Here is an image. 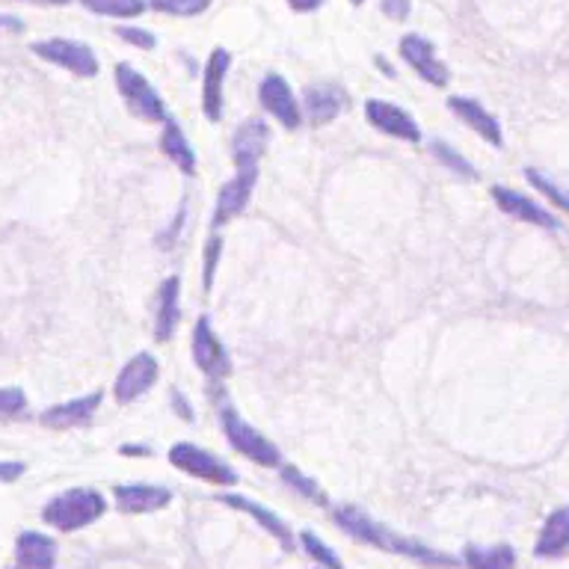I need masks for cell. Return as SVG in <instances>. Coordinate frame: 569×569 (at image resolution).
I'll return each instance as SVG.
<instances>
[{
    "instance_id": "cell-1",
    "label": "cell",
    "mask_w": 569,
    "mask_h": 569,
    "mask_svg": "<svg viewBox=\"0 0 569 569\" xmlns=\"http://www.w3.org/2000/svg\"><path fill=\"white\" fill-rule=\"evenodd\" d=\"M336 525L344 530V534H350V537H357V540L374 546V549L404 555V558H413L418 560V563H427V567L442 569L457 563V558H451V555H442V551L430 549V546L413 540V537H404V534L389 530L383 522L371 519L365 511H359L353 504H348V507H336Z\"/></svg>"
},
{
    "instance_id": "cell-2",
    "label": "cell",
    "mask_w": 569,
    "mask_h": 569,
    "mask_svg": "<svg viewBox=\"0 0 569 569\" xmlns=\"http://www.w3.org/2000/svg\"><path fill=\"white\" fill-rule=\"evenodd\" d=\"M107 502L105 495L98 490H89V486H78V490H66L54 495L45 507H42V519L48 522L51 528L57 530H80L98 522L105 516Z\"/></svg>"
},
{
    "instance_id": "cell-3",
    "label": "cell",
    "mask_w": 569,
    "mask_h": 569,
    "mask_svg": "<svg viewBox=\"0 0 569 569\" xmlns=\"http://www.w3.org/2000/svg\"><path fill=\"white\" fill-rule=\"evenodd\" d=\"M117 87L119 96L125 98L128 110L134 113L136 119H145V122H166V105L157 96V89L149 84V80L136 72L131 63H119L117 68Z\"/></svg>"
},
{
    "instance_id": "cell-4",
    "label": "cell",
    "mask_w": 569,
    "mask_h": 569,
    "mask_svg": "<svg viewBox=\"0 0 569 569\" xmlns=\"http://www.w3.org/2000/svg\"><path fill=\"white\" fill-rule=\"evenodd\" d=\"M169 463L184 474H194L199 481H208V483H217V486H234L238 483V474L234 469L226 460L220 457H214L208 453L205 448L199 445H190V442H178L173 445V451H169Z\"/></svg>"
},
{
    "instance_id": "cell-5",
    "label": "cell",
    "mask_w": 569,
    "mask_h": 569,
    "mask_svg": "<svg viewBox=\"0 0 569 569\" xmlns=\"http://www.w3.org/2000/svg\"><path fill=\"white\" fill-rule=\"evenodd\" d=\"M220 418H222V430H226V439L232 442L234 451H241L247 460L264 466V469H273V466L282 463L280 448H276L271 439H264L255 427L247 425L234 409H222Z\"/></svg>"
},
{
    "instance_id": "cell-6",
    "label": "cell",
    "mask_w": 569,
    "mask_h": 569,
    "mask_svg": "<svg viewBox=\"0 0 569 569\" xmlns=\"http://www.w3.org/2000/svg\"><path fill=\"white\" fill-rule=\"evenodd\" d=\"M30 51L36 54V57L48 59L54 66L66 68L72 75H78V78H96L98 75V57L92 54L89 45L84 42H75V40H45V42H33Z\"/></svg>"
},
{
    "instance_id": "cell-7",
    "label": "cell",
    "mask_w": 569,
    "mask_h": 569,
    "mask_svg": "<svg viewBox=\"0 0 569 569\" xmlns=\"http://www.w3.org/2000/svg\"><path fill=\"white\" fill-rule=\"evenodd\" d=\"M365 119L380 134L395 136V140H404V143H422V128L415 125V119L401 107L389 105V101L371 98L365 105Z\"/></svg>"
},
{
    "instance_id": "cell-8",
    "label": "cell",
    "mask_w": 569,
    "mask_h": 569,
    "mask_svg": "<svg viewBox=\"0 0 569 569\" xmlns=\"http://www.w3.org/2000/svg\"><path fill=\"white\" fill-rule=\"evenodd\" d=\"M255 184H259V166H234V178H229V182L222 184L214 222L222 226V222L238 217V214L250 205V196L252 190H255Z\"/></svg>"
},
{
    "instance_id": "cell-9",
    "label": "cell",
    "mask_w": 569,
    "mask_h": 569,
    "mask_svg": "<svg viewBox=\"0 0 569 569\" xmlns=\"http://www.w3.org/2000/svg\"><path fill=\"white\" fill-rule=\"evenodd\" d=\"M157 383V359L152 353H136L131 362H128L117 376V386H113V395H117L119 404H131L140 395H145L149 389Z\"/></svg>"
},
{
    "instance_id": "cell-10",
    "label": "cell",
    "mask_w": 569,
    "mask_h": 569,
    "mask_svg": "<svg viewBox=\"0 0 569 569\" xmlns=\"http://www.w3.org/2000/svg\"><path fill=\"white\" fill-rule=\"evenodd\" d=\"M259 98H261V105L267 107V113H273V117L280 119L282 125L288 128V131L299 128L303 113H299L297 96H294V89H291L288 80L280 78V75H267V78L261 80Z\"/></svg>"
},
{
    "instance_id": "cell-11",
    "label": "cell",
    "mask_w": 569,
    "mask_h": 569,
    "mask_svg": "<svg viewBox=\"0 0 569 569\" xmlns=\"http://www.w3.org/2000/svg\"><path fill=\"white\" fill-rule=\"evenodd\" d=\"M401 57L409 63V66L418 72V78H425L427 84H434V87H445L448 84V68L439 57H436V48L425 36H418V33H409L401 40Z\"/></svg>"
},
{
    "instance_id": "cell-12",
    "label": "cell",
    "mask_w": 569,
    "mask_h": 569,
    "mask_svg": "<svg viewBox=\"0 0 569 569\" xmlns=\"http://www.w3.org/2000/svg\"><path fill=\"white\" fill-rule=\"evenodd\" d=\"M194 359L199 371L211 380H220L232 371V362L226 357V348L220 344V338L214 336L211 320L199 318L196 320V332H194Z\"/></svg>"
},
{
    "instance_id": "cell-13",
    "label": "cell",
    "mask_w": 569,
    "mask_h": 569,
    "mask_svg": "<svg viewBox=\"0 0 569 569\" xmlns=\"http://www.w3.org/2000/svg\"><path fill=\"white\" fill-rule=\"evenodd\" d=\"M232 66V54L226 48H214L208 63H205V80H203V110L211 122L222 119V87H226V75Z\"/></svg>"
},
{
    "instance_id": "cell-14",
    "label": "cell",
    "mask_w": 569,
    "mask_h": 569,
    "mask_svg": "<svg viewBox=\"0 0 569 569\" xmlns=\"http://www.w3.org/2000/svg\"><path fill=\"white\" fill-rule=\"evenodd\" d=\"M492 199H495V205H499L504 214H511L513 220L530 222V226H537V229H549V232H555V229L560 226L546 208H540V205L534 203V199H528V196L516 194V190H511V187L495 184V187H492Z\"/></svg>"
},
{
    "instance_id": "cell-15",
    "label": "cell",
    "mask_w": 569,
    "mask_h": 569,
    "mask_svg": "<svg viewBox=\"0 0 569 569\" xmlns=\"http://www.w3.org/2000/svg\"><path fill=\"white\" fill-rule=\"evenodd\" d=\"M117 495V507L128 516H140V513H155L164 511L173 492L164 486H152V483H122L113 490Z\"/></svg>"
},
{
    "instance_id": "cell-16",
    "label": "cell",
    "mask_w": 569,
    "mask_h": 569,
    "mask_svg": "<svg viewBox=\"0 0 569 569\" xmlns=\"http://www.w3.org/2000/svg\"><path fill=\"white\" fill-rule=\"evenodd\" d=\"M57 540L40 530H24L15 540V567L19 569H54L57 567Z\"/></svg>"
},
{
    "instance_id": "cell-17",
    "label": "cell",
    "mask_w": 569,
    "mask_h": 569,
    "mask_svg": "<svg viewBox=\"0 0 569 569\" xmlns=\"http://www.w3.org/2000/svg\"><path fill=\"white\" fill-rule=\"evenodd\" d=\"M98 404H101V392H92V395H84L78 401H66V404H57L45 409L40 415V422L45 427H54V430H68V427L89 425V418L96 415Z\"/></svg>"
},
{
    "instance_id": "cell-18",
    "label": "cell",
    "mask_w": 569,
    "mask_h": 569,
    "mask_svg": "<svg viewBox=\"0 0 569 569\" xmlns=\"http://www.w3.org/2000/svg\"><path fill=\"white\" fill-rule=\"evenodd\" d=\"M220 502L226 504V507H232V511H241V513H250L252 519L259 522L261 528L271 534L273 540L280 543L282 549L291 551L294 549V534H291V528L285 525V522L276 516L273 511H267V507H261L259 502H252V499H247V495H220Z\"/></svg>"
},
{
    "instance_id": "cell-19",
    "label": "cell",
    "mask_w": 569,
    "mask_h": 569,
    "mask_svg": "<svg viewBox=\"0 0 569 569\" xmlns=\"http://www.w3.org/2000/svg\"><path fill=\"white\" fill-rule=\"evenodd\" d=\"M448 107H451L457 117L463 119L466 125L474 128V131H478V134H481L490 145H502L504 143V134H502V125H499V119L492 117L490 110H486L481 101H474V98L453 96V98H448Z\"/></svg>"
},
{
    "instance_id": "cell-20",
    "label": "cell",
    "mask_w": 569,
    "mask_h": 569,
    "mask_svg": "<svg viewBox=\"0 0 569 569\" xmlns=\"http://www.w3.org/2000/svg\"><path fill=\"white\" fill-rule=\"evenodd\" d=\"M267 143H271V128L264 125L261 119L243 122L232 140L234 166H259V157L264 155Z\"/></svg>"
},
{
    "instance_id": "cell-21",
    "label": "cell",
    "mask_w": 569,
    "mask_h": 569,
    "mask_svg": "<svg viewBox=\"0 0 569 569\" xmlns=\"http://www.w3.org/2000/svg\"><path fill=\"white\" fill-rule=\"evenodd\" d=\"M178 297H182V280H178V276H169V280L161 285V294H157V315H155L157 341H169V338L175 336V329H178V320H182Z\"/></svg>"
},
{
    "instance_id": "cell-22",
    "label": "cell",
    "mask_w": 569,
    "mask_h": 569,
    "mask_svg": "<svg viewBox=\"0 0 569 569\" xmlns=\"http://www.w3.org/2000/svg\"><path fill=\"white\" fill-rule=\"evenodd\" d=\"M569 549V511L567 507H558L551 513L546 525H543L540 537H537V546H534V555L537 558H563Z\"/></svg>"
},
{
    "instance_id": "cell-23",
    "label": "cell",
    "mask_w": 569,
    "mask_h": 569,
    "mask_svg": "<svg viewBox=\"0 0 569 569\" xmlns=\"http://www.w3.org/2000/svg\"><path fill=\"white\" fill-rule=\"evenodd\" d=\"M303 105H306V113H309L311 122H315V125H324V122H332V119L341 113L344 96H341V89L329 87V84H318V87L306 89Z\"/></svg>"
},
{
    "instance_id": "cell-24",
    "label": "cell",
    "mask_w": 569,
    "mask_h": 569,
    "mask_svg": "<svg viewBox=\"0 0 569 569\" xmlns=\"http://www.w3.org/2000/svg\"><path fill=\"white\" fill-rule=\"evenodd\" d=\"M463 563L466 569H513L516 567V551L507 543H499V546H466Z\"/></svg>"
},
{
    "instance_id": "cell-25",
    "label": "cell",
    "mask_w": 569,
    "mask_h": 569,
    "mask_svg": "<svg viewBox=\"0 0 569 569\" xmlns=\"http://www.w3.org/2000/svg\"><path fill=\"white\" fill-rule=\"evenodd\" d=\"M161 152H164V155L169 157L182 173H194L196 169L194 149H190L187 136H184V131L178 128V122H173V119H166L164 136H161Z\"/></svg>"
},
{
    "instance_id": "cell-26",
    "label": "cell",
    "mask_w": 569,
    "mask_h": 569,
    "mask_svg": "<svg viewBox=\"0 0 569 569\" xmlns=\"http://www.w3.org/2000/svg\"><path fill=\"white\" fill-rule=\"evenodd\" d=\"M80 3L107 19H136L145 12V0H80Z\"/></svg>"
},
{
    "instance_id": "cell-27",
    "label": "cell",
    "mask_w": 569,
    "mask_h": 569,
    "mask_svg": "<svg viewBox=\"0 0 569 569\" xmlns=\"http://www.w3.org/2000/svg\"><path fill=\"white\" fill-rule=\"evenodd\" d=\"M145 7L166 12V15H178V19H194L211 7V0H145Z\"/></svg>"
},
{
    "instance_id": "cell-28",
    "label": "cell",
    "mask_w": 569,
    "mask_h": 569,
    "mask_svg": "<svg viewBox=\"0 0 569 569\" xmlns=\"http://www.w3.org/2000/svg\"><path fill=\"white\" fill-rule=\"evenodd\" d=\"M299 543H303L306 555H311V558L318 560L324 569H344L341 558H338L336 551L329 549L327 543L320 540L318 534H311V530H303V534H299Z\"/></svg>"
},
{
    "instance_id": "cell-29",
    "label": "cell",
    "mask_w": 569,
    "mask_h": 569,
    "mask_svg": "<svg viewBox=\"0 0 569 569\" xmlns=\"http://www.w3.org/2000/svg\"><path fill=\"white\" fill-rule=\"evenodd\" d=\"M282 481L291 483L294 490L303 492V495H306V499H311L315 504L327 502V499H324V490H320L318 483L311 481V478H306L303 472H297L294 466H282Z\"/></svg>"
},
{
    "instance_id": "cell-30",
    "label": "cell",
    "mask_w": 569,
    "mask_h": 569,
    "mask_svg": "<svg viewBox=\"0 0 569 569\" xmlns=\"http://www.w3.org/2000/svg\"><path fill=\"white\" fill-rule=\"evenodd\" d=\"M434 155L439 157L445 166H451L453 173L466 175V178H478V169H474V166L469 164L463 155H460V152H453L451 145L442 143V140H434Z\"/></svg>"
},
{
    "instance_id": "cell-31",
    "label": "cell",
    "mask_w": 569,
    "mask_h": 569,
    "mask_svg": "<svg viewBox=\"0 0 569 569\" xmlns=\"http://www.w3.org/2000/svg\"><path fill=\"white\" fill-rule=\"evenodd\" d=\"M28 406V395L21 389L0 386V415H19Z\"/></svg>"
},
{
    "instance_id": "cell-32",
    "label": "cell",
    "mask_w": 569,
    "mask_h": 569,
    "mask_svg": "<svg viewBox=\"0 0 569 569\" xmlns=\"http://www.w3.org/2000/svg\"><path fill=\"white\" fill-rule=\"evenodd\" d=\"M528 182L534 184V187H537V190H540V194L549 196L551 203L558 205L560 211H567V196L560 194V187H555V184H551L549 178H543V175L537 173V169H528Z\"/></svg>"
},
{
    "instance_id": "cell-33",
    "label": "cell",
    "mask_w": 569,
    "mask_h": 569,
    "mask_svg": "<svg viewBox=\"0 0 569 569\" xmlns=\"http://www.w3.org/2000/svg\"><path fill=\"white\" fill-rule=\"evenodd\" d=\"M119 36L128 42H134L136 48H145V51H152L155 48V36L149 33V30H136V28H122L119 30Z\"/></svg>"
},
{
    "instance_id": "cell-34",
    "label": "cell",
    "mask_w": 569,
    "mask_h": 569,
    "mask_svg": "<svg viewBox=\"0 0 569 569\" xmlns=\"http://www.w3.org/2000/svg\"><path fill=\"white\" fill-rule=\"evenodd\" d=\"M380 10L392 21H404L409 15V0H380Z\"/></svg>"
},
{
    "instance_id": "cell-35",
    "label": "cell",
    "mask_w": 569,
    "mask_h": 569,
    "mask_svg": "<svg viewBox=\"0 0 569 569\" xmlns=\"http://www.w3.org/2000/svg\"><path fill=\"white\" fill-rule=\"evenodd\" d=\"M28 466L21 460H0V483H15L24 474Z\"/></svg>"
},
{
    "instance_id": "cell-36",
    "label": "cell",
    "mask_w": 569,
    "mask_h": 569,
    "mask_svg": "<svg viewBox=\"0 0 569 569\" xmlns=\"http://www.w3.org/2000/svg\"><path fill=\"white\" fill-rule=\"evenodd\" d=\"M217 250H220V241L214 238V241L208 243V255H205V288H211L214 267H217Z\"/></svg>"
},
{
    "instance_id": "cell-37",
    "label": "cell",
    "mask_w": 569,
    "mask_h": 569,
    "mask_svg": "<svg viewBox=\"0 0 569 569\" xmlns=\"http://www.w3.org/2000/svg\"><path fill=\"white\" fill-rule=\"evenodd\" d=\"M288 3H291V10L315 12V10H320V3H324V0H288Z\"/></svg>"
},
{
    "instance_id": "cell-38",
    "label": "cell",
    "mask_w": 569,
    "mask_h": 569,
    "mask_svg": "<svg viewBox=\"0 0 569 569\" xmlns=\"http://www.w3.org/2000/svg\"><path fill=\"white\" fill-rule=\"evenodd\" d=\"M30 3H42V7H66L72 0H30Z\"/></svg>"
},
{
    "instance_id": "cell-39",
    "label": "cell",
    "mask_w": 569,
    "mask_h": 569,
    "mask_svg": "<svg viewBox=\"0 0 569 569\" xmlns=\"http://www.w3.org/2000/svg\"><path fill=\"white\" fill-rule=\"evenodd\" d=\"M122 453H143V457H149V448H122Z\"/></svg>"
},
{
    "instance_id": "cell-40",
    "label": "cell",
    "mask_w": 569,
    "mask_h": 569,
    "mask_svg": "<svg viewBox=\"0 0 569 569\" xmlns=\"http://www.w3.org/2000/svg\"><path fill=\"white\" fill-rule=\"evenodd\" d=\"M350 3H353V7H359V3H365V0H350Z\"/></svg>"
}]
</instances>
